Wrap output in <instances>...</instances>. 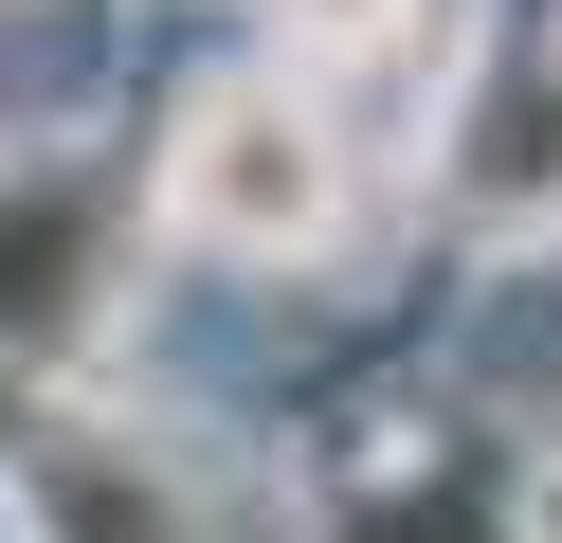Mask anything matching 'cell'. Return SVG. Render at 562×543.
Masks as SVG:
<instances>
[{
  "instance_id": "6da1fadb",
  "label": "cell",
  "mask_w": 562,
  "mask_h": 543,
  "mask_svg": "<svg viewBox=\"0 0 562 543\" xmlns=\"http://www.w3.org/2000/svg\"><path fill=\"white\" fill-rule=\"evenodd\" d=\"M182 217H200V236H236V253L308 236V217H327L308 127H291V109H200V145H182Z\"/></svg>"
}]
</instances>
